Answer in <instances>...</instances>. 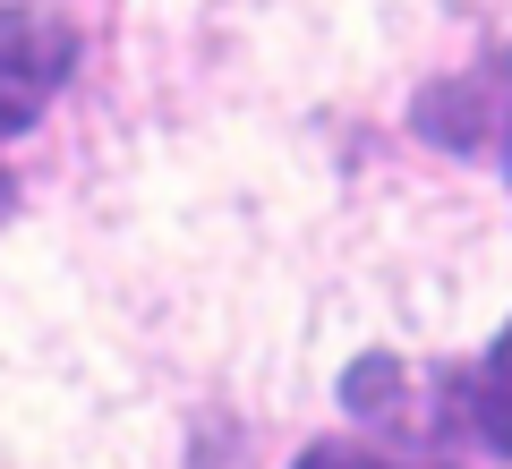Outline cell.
Returning a JSON list of instances; mask_svg holds the SVG:
<instances>
[{"label":"cell","mask_w":512,"mask_h":469,"mask_svg":"<svg viewBox=\"0 0 512 469\" xmlns=\"http://www.w3.org/2000/svg\"><path fill=\"white\" fill-rule=\"evenodd\" d=\"M77 69V26L26 0H0V145L26 137Z\"/></svg>","instance_id":"cell-1"},{"label":"cell","mask_w":512,"mask_h":469,"mask_svg":"<svg viewBox=\"0 0 512 469\" xmlns=\"http://www.w3.org/2000/svg\"><path fill=\"white\" fill-rule=\"evenodd\" d=\"M453 444H478L512 461V325L478 367H453Z\"/></svg>","instance_id":"cell-2"},{"label":"cell","mask_w":512,"mask_h":469,"mask_svg":"<svg viewBox=\"0 0 512 469\" xmlns=\"http://www.w3.org/2000/svg\"><path fill=\"white\" fill-rule=\"evenodd\" d=\"M291 469H393V461H384V452H367V444H308Z\"/></svg>","instance_id":"cell-3"},{"label":"cell","mask_w":512,"mask_h":469,"mask_svg":"<svg viewBox=\"0 0 512 469\" xmlns=\"http://www.w3.org/2000/svg\"><path fill=\"white\" fill-rule=\"evenodd\" d=\"M9 197H18V188H9V171H0V214H9Z\"/></svg>","instance_id":"cell-4"}]
</instances>
